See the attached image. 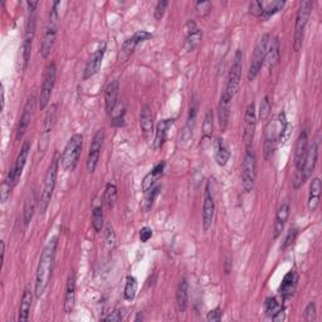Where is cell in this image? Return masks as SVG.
Returning a JSON list of instances; mask_svg holds the SVG:
<instances>
[{"label": "cell", "mask_w": 322, "mask_h": 322, "mask_svg": "<svg viewBox=\"0 0 322 322\" xmlns=\"http://www.w3.org/2000/svg\"><path fill=\"white\" fill-rule=\"evenodd\" d=\"M312 2L310 0H305L299 4L298 12H297L296 16V24H295V34H293V49L295 52H298L302 48V43H304L305 38V30H306V26L310 21L311 12H312Z\"/></svg>", "instance_id": "8992f818"}, {"label": "cell", "mask_w": 322, "mask_h": 322, "mask_svg": "<svg viewBox=\"0 0 322 322\" xmlns=\"http://www.w3.org/2000/svg\"><path fill=\"white\" fill-rule=\"evenodd\" d=\"M59 4V2L53 3V7H52L51 13H49L48 22L44 27L43 38H42L41 44V55L43 58H48L51 55L55 39H57L58 29H59V14H58V5Z\"/></svg>", "instance_id": "3957f363"}, {"label": "cell", "mask_w": 322, "mask_h": 322, "mask_svg": "<svg viewBox=\"0 0 322 322\" xmlns=\"http://www.w3.org/2000/svg\"><path fill=\"white\" fill-rule=\"evenodd\" d=\"M222 315H223V313H222V310L219 309V307H216V309L212 310L209 313H208L207 320L208 321H215V322L216 321H220L222 320Z\"/></svg>", "instance_id": "db71d44e"}, {"label": "cell", "mask_w": 322, "mask_h": 322, "mask_svg": "<svg viewBox=\"0 0 322 322\" xmlns=\"http://www.w3.org/2000/svg\"><path fill=\"white\" fill-rule=\"evenodd\" d=\"M269 42H271V35L269 34H265L259 41H258L257 46H255L254 52H253V58H252L251 67H249V71H248L249 80H254L255 78H257V76L259 74L263 65H265L266 54H267Z\"/></svg>", "instance_id": "ba28073f"}, {"label": "cell", "mask_w": 322, "mask_h": 322, "mask_svg": "<svg viewBox=\"0 0 322 322\" xmlns=\"http://www.w3.org/2000/svg\"><path fill=\"white\" fill-rule=\"evenodd\" d=\"M210 8H212V3L210 2H198L195 4V9L198 10L199 15L204 16L209 13Z\"/></svg>", "instance_id": "681fc988"}, {"label": "cell", "mask_w": 322, "mask_h": 322, "mask_svg": "<svg viewBox=\"0 0 322 322\" xmlns=\"http://www.w3.org/2000/svg\"><path fill=\"white\" fill-rule=\"evenodd\" d=\"M159 191H160V187H155V188H151L150 190H148L145 193V210L146 212H149V210L152 208L155 199H156V196L159 195Z\"/></svg>", "instance_id": "7bdbcfd3"}, {"label": "cell", "mask_w": 322, "mask_h": 322, "mask_svg": "<svg viewBox=\"0 0 322 322\" xmlns=\"http://www.w3.org/2000/svg\"><path fill=\"white\" fill-rule=\"evenodd\" d=\"M249 10H251V13L253 14V15L255 16H262V13H263V5H262V2H252L251 4H249Z\"/></svg>", "instance_id": "816d5d0a"}, {"label": "cell", "mask_w": 322, "mask_h": 322, "mask_svg": "<svg viewBox=\"0 0 322 322\" xmlns=\"http://www.w3.org/2000/svg\"><path fill=\"white\" fill-rule=\"evenodd\" d=\"M307 151H309V136H307V132L304 130V131L299 134L298 138H297L296 141L295 148L296 174H299V171H301L305 160H306Z\"/></svg>", "instance_id": "e0dca14e"}, {"label": "cell", "mask_w": 322, "mask_h": 322, "mask_svg": "<svg viewBox=\"0 0 322 322\" xmlns=\"http://www.w3.org/2000/svg\"><path fill=\"white\" fill-rule=\"evenodd\" d=\"M118 93H120V82L115 79L107 86L106 91H105V107H106V112L108 115H111L115 111L116 105H117Z\"/></svg>", "instance_id": "ffe728a7"}, {"label": "cell", "mask_w": 322, "mask_h": 322, "mask_svg": "<svg viewBox=\"0 0 322 322\" xmlns=\"http://www.w3.org/2000/svg\"><path fill=\"white\" fill-rule=\"evenodd\" d=\"M296 285H297V277L295 274V272L290 271L285 276L283 281L279 286V293H281L283 299H288L291 296L293 295L296 290Z\"/></svg>", "instance_id": "d4e9b609"}, {"label": "cell", "mask_w": 322, "mask_h": 322, "mask_svg": "<svg viewBox=\"0 0 322 322\" xmlns=\"http://www.w3.org/2000/svg\"><path fill=\"white\" fill-rule=\"evenodd\" d=\"M290 124H288L286 113L281 112L278 117L273 118L267 124L265 131V157L268 159L273 154L276 145L279 141L288 137L290 134Z\"/></svg>", "instance_id": "7a4b0ae2"}, {"label": "cell", "mask_w": 322, "mask_h": 322, "mask_svg": "<svg viewBox=\"0 0 322 322\" xmlns=\"http://www.w3.org/2000/svg\"><path fill=\"white\" fill-rule=\"evenodd\" d=\"M278 61H279V41L278 38H274V39H271V42H269L265 63H267L269 69H273L274 66L278 63Z\"/></svg>", "instance_id": "f546056e"}, {"label": "cell", "mask_w": 322, "mask_h": 322, "mask_svg": "<svg viewBox=\"0 0 322 322\" xmlns=\"http://www.w3.org/2000/svg\"><path fill=\"white\" fill-rule=\"evenodd\" d=\"M152 237V229L150 227H144L140 230V239L143 243H146Z\"/></svg>", "instance_id": "11a10c76"}, {"label": "cell", "mask_w": 322, "mask_h": 322, "mask_svg": "<svg viewBox=\"0 0 322 322\" xmlns=\"http://www.w3.org/2000/svg\"><path fill=\"white\" fill-rule=\"evenodd\" d=\"M176 301H177V307L182 312H184L188 307V301H189V286L188 281L185 278H183L179 282L176 290Z\"/></svg>", "instance_id": "d6a6232c"}, {"label": "cell", "mask_w": 322, "mask_h": 322, "mask_svg": "<svg viewBox=\"0 0 322 322\" xmlns=\"http://www.w3.org/2000/svg\"><path fill=\"white\" fill-rule=\"evenodd\" d=\"M185 30H187V48L189 51H194L202 42V30L199 29L194 21H188Z\"/></svg>", "instance_id": "7402d4cb"}, {"label": "cell", "mask_w": 322, "mask_h": 322, "mask_svg": "<svg viewBox=\"0 0 322 322\" xmlns=\"http://www.w3.org/2000/svg\"><path fill=\"white\" fill-rule=\"evenodd\" d=\"M57 238H53L52 240L48 242L46 247H44L43 252H42L39 263H38L37 274H35V297H39L46 292L47 287H48L49 281L52 277V271H53L54 258H55V249H57L58 244Z\"/></svg>", "instance_id": "6da1fadb"}, {"label": "cell", "mask_w": 322, "mask_h": 322, "mask_svg": "<svg viewBox=\"0 0 322 322\" xmlns=\"http://www.w3.org/2000/svg\"><path fill=\"white\" fill-rule=\"evenodd\" d=\"M105 52H106V43H102V46L97 49L96 52L92 54V57L88 59L87 65L85 68V74H83V78L88 79L91 77H93L97 72L99 71L102 65V61H104Z\"/></svg>", "instance_id": "ac0fdd59"}, {"label": "cell", "mask_w": 322, "mask_h": 322, "mask_svg": "<svg viewBox=\"0 0 322 322\" xmlns=\"http://www.w3.org/2000/svg\"><path fill=\"white\" fill-rule=\"evenodd\" d=\"M174 118L171 120H163L159 122L156 127V132H155V140H154V148L160 149L166 141V136H168L169 130L173 126Z\"/></svg>", "instance_id": "4316f807"}, {"label": "cell", "mask_w": 322, "mask_h": 322, "mask_svg": "<svg viewBox=\"0 0 322 322\" xmlns=\"http://www.w3.org/2000/svg\"><path fill=\"white\" fill-rule=\"evenodd\" d=\"M136 292H137V281L135 277L129 276L126 279V285H125L124 295L127 301H132L135 298Z\"/></svg>", "instance_id": "ab89813d"}, {"label": "cell", "mask_w": 322, "mask_h": 322, "mask_svg": "<svg viewBox=\"0 0 322 322\" xmlns=\"http://www.w3.org/2000/svg\"><path fill=\"white\" fill-rule=\"evenodd\" d=\"M214 213H215L214 196H213L212 193V185L208 182L207 185H205L204 204H203V228H204L205 232H208V230L212 228Z\"/></svg>", "instance_id": "4fadbf2b"}, {"label": "cell", "mask_w": 322, "mask_h": 322, "mask_svg": "<svg viewBox=\"0 0 322 322\" xmlns=\"http://www.w3.org/2000/svg\"><path fill=\"white\" fill-rule=\"evenodd\" d=\"M34 104L35 99L34 96H30L28 98L26 106L23 108V113L21 116V120H19L18 124V129H16V140H22L26 135V132L28 131V127H29L30 122H32L33 115H34Z\"/></svg>", "instance_id": "9a60e30c"}, {"label": "cell", "mask_w": 322, "mask_h": 322, "mask_svg": "<svg viewBox=\"0 0 322 322\" xmlns=\"http://www.w3.org/2000/svg\"><path fill=\"white\" fill-rule=\"evenodd\" d=\"M255 127H257V112H255L254 102H251L246 108V115H244L243 122V138L247 149L251 148L252 143H253Z\"/></svg>", "instance_id": "7c38bea8"}, {"label": "cell", "mask_w": 322, "mask_h": 322, "mask_svg": "<svg viewBox=\"0 0 322 322\" xmlns=\"http://www.w3.org/2000/svg\"><path fill=\"white\" fill-rule=\"evenodd\" d=\"M83 149V136L76 134L69 138L63 154L61 156V164L66 171H73L78 165V161Z\"/></svg>", "instance_id": "5b68a950"}, {"label": "cell", "mask_w": 322, "mask_h": 322, "mask_svg": "<svg viewBox=\"0 0 322 322\" xmlns=\"http://www.w3.org/2000/svg\"><path fill=\"white\" fill-rule=\"evenodd\" d=\"M297 234H298V230H297L296 228H291L290 230H288V232H287V235H286L285 240H283L282 249H287L288 247L292 246L293 242L296 240Z\"/></svg>", "instance_id": "bcb514c9"}, {"label": "cell", "mask_w": 322, "mask_h": 322, "mask_svg": "<svg viewBox=\"0 0 322 322\" xmlns=\"http://www.w3.org/2000/svg\"><path fill=\"white\" fill-rule=\"evenodd\" d=\"M125 121V111H122L121 113H118L116 117H113L112 120V125L113 126H122Z\"/></svg>", "instance_id": "6f0895ef"}, {"label": "cell", "mask_w": 322, "mask_h": 322, "mask_svg": "<svg viewBox=\"0 0 322 322\" xmlns=\"http://www.w3.org/2000/svg\"><path fill=\"white\" fill-rule=\"evenodd\" d=\"M136 47H137V43H136V42H135L134 39H132V37L129 38V39L125 41V43L122 44L121 53L124 54L125 58L130 57V55L134 53V51H135Z\"/></svg>", "instance_id": "f6af8a7d"}, {"label": "cell", "mask_w": 322, "mask_h": 322, "mask_svg": "<svg viewBox=\"0 0 322 322\" xmlns=\"http://www.w3.org/2000/svg\"><path fill=\"white\" fill-rule=\"evenodd\" d=\"M255 177H257V159L253 150L249 148L247 149L242 164V188L246 193H249L254 188Z\"/></svg>", "instance_id": "52a82bcc"}, {"label": "cell", "mask_w": 322, "mask_h": 322, "mask_svg": "<svg viewBox=\"0 0 322 322\" xmlns=\"http://www.w3.org/2000/svg\"><path fill=\"white\" fill-rule=\"evenodd\" d=\"M55 78H57V67H55L54 63H51V65L46 68L43 74V82H42L39 98H38L41 110H44V108L49 105L52 91H53L54 88Z\"/></svg>", "instance_id": "30bf717a"}, {"label": "cell", "mask_w": 322, "mask_h": 322, "mask_svg": "<svg viewBox=\"0 0 322 322\" xmlns=\"http://www.w3.org/2000/svg\"><path fill=\"white\" fill-rule=\"evenodd\" d=\"M232 97L226 91H223L220 96V101L218 105V121L220 131H226L230 120V108H232Z\"/></svg>", "instance_id": "2e32d148"}, {"label": "cell", "mask_w": 322, "mask_h": 322, "mask_svg": "<svg viewBox=\"0 0 322 322\" xmlns=\"http://www.w3.org/2000/svg\"><path fill=\"white\" fill-rule=\"evenodd\" d=\"M321 195V180L318 177H315L311 183L310 195H309V209L310 212H315L318 208Z\"/></svg>", "instance_id": "f1b7e54d"}, {"label": "cell", "mask_w": 322, "mask_h": 322, "mask_svg": "<svg viewBox=\"0 0 322 322\" xmlns=\"http://www.w3.org/2000/svg\"><path fill=\"white\" fill-rule=\"evenodd\" d=\"M230 159V151L222 138H218L215 143V161L218 165L226 166Z\"/></svg>", "instance_id": "e575fe53"}, {"label": "cell", "mask_w": 322, "mask_h": 322, "mask_svg": "<svg viewBox=\"0 0 322 322\" xmlns=\"http://www.w3.org/2000/svg\"><path fill=\"white\" fill-rule=\"evenodd\" d=\"M262 5H263V13L260 18L268 19L269 16L274 15L277 12L282 10V8L285 7V2H268V3H262Z\"/></svg>", "instance_id": "8d00e7d4"}, {"label": "cell", "mask_w": 322, "mask_h": 322, "mask_svg": "<svg viewBox=\"0 0 322 322\" xmlns=\"http://www.w3.org/2000/svg\"><path fill=\"white\" fill-rule=\"evenodd\" d=\"M140 126L143 130V134L146 138H150V136L154 132V118H152L151 110L149 106H144L141 108L140 113Z\"/></svg>", "instance_id": "484cf974"}, {"label": "cell", "mask_w": 322, "mask_h": 322, "mask_svg": "<svg viewBox=\"0 0 322 322\" xmlns=\"http://www.w3.org/2000/svg\"><path fill=\"white\" fill-rule=\"evenodd\" d=\"M106 244L108 248L112 249L113 247L116 246V237H115V233H113V229L111 228L110 226L106 228Z\"/></svg>", "instance_id": "f5cc1de1"}, {"label": "cell", "mask_w": 322, "mask_h": 322, "mask_svg": "<svg viewBox=\"0 0 322 322\" xmlns=\"http://www.w3.org/2000/svg\"><path fill=\"white\" fill-rule=\"evenodd\" d=\"M92 226L96 232H101L104 227V213H102L101 207L93 208L92 212Z\"/></svg>", "instance_id": "b9f144b4"}, {"label": "cell", "mask_w": 322, "mask_h": 322, "mask_svg": "<svg viewBox=\"0 0 322 322\" xmlns=\"http://www.w3.org/2000/svg\"><path fill=\"white\" fill-rule=\"evenodd\" d=\"M272 320L273 321H282V320H285V309H282L278 311V312L276 313V315L274 316H272Z\"/></svg>", "instance_id": "680465c9"}, {"label": "cell", "mask_w": 322, "mask_h": 322, "mask_svg": "<svg viewBox=\"0 0 322 322\" xmlns=\"http://www.w3.org/2000/svg\"><path fill=\"white\" fill-rule=\"evenodd\" d=\"M55 120H57V105H52V106L49 107V110L47 111L46 117H44L43 126H42V135H43V138H42L41 143H46L47 145H48V138L52 130H53L54 127Z\"/></svg>", "instance_id": "cb8c5ba5"}, {"label": "cell", "mask_w": 322, "mask_h": 322, "mask_svg": "<svg viewBox=\"0 0 322 322\" xmlns=\"http://www.w3.org/2000/svg\"><path fill=\"white\" fill-rule=\"evenodd\" d=\"M138 320H143V316H141V315H138V316H137V317H136V321H138Z\"/></svg>", "instance_id": "be15d7a7"}, {"label": "cell", "mask_w": 322, "mask_h": 322, "mask_svg": "<svg viewBox=\"0 0 322 322\" xmlns=\"http://www.w3.org/2000/svg\"><path fill=\"white\" fill-rule=\"evenodd\" d=\"M242 68H243V53H242L240 49H238L234 54V59H233L232 67H230L226 90H224L232 98L237 94L238 88H239Z\"/></svg>", "instance_id": "8fae6325"}, {"label": "cell", "mask_w": 322, "mask_h": 322, "mask_svg": "<svg viewBox=\"0 0 322 322\" xmlns=\"http://www.w3.org/2000/svg\"><path fill=\"white\" fill-rule=\"evenodd\" d=\"M35 28H37V15H35V10H29L26 23V38H24V43L32 44L35 35Z\"/></svg>", "instance_id": "d590c367"}, {"label": "cell", "mask_w": 322, "mask_h": 322, "mask_svg": "<svg viewBox=\"0 0 322 322\" xmlns=\"http://www.w3.org/2000/svg\"><path fill=\"white\" fill-rule=\"evenodd\" d=\"M27 5L29 8V10H35L38 5H39V2H28Z\"/></svg>", "instance_id": "91938a15"}, {"label": "cell", "mask_w": 322, "mask_h": 322, "mask_svg": "<svg viewBox=\"0 0 322 322\" xmlns=\"http://www.w3.org/2000/svg\"><path fill=\"white\" fill-rule=\"evenodd\" d=\"M5 97H4V87L2 86V110H4V104H5Z\"/></svg>", "instance_id": "6125c7cd"}, {"label": "cell", "mask_w": 322, "mask_h": 322, "mask_svg": "<svg viewBox=\"0 0 322 322\" xmlns=\"http://www.w3.org/2000/svg\"><path fill=\"white\" fill-rule=\"evenodd\" d=\"M196 115H198V101H196V99H194V101L191 102V105H190L187 126H185L184 134H183V138H184L185 141H188L189 138L193 136V130H194V126H195Z\"/></svg>", "instance_id": "1f68e13d"}, {"label": "cell", "mask_w": 322, "mask_h": 322, "mask_svg": "<svg viewBox=\"0 0 322 322\" xmlns=\"http://www.w3.org/2000/svg\"><path fill=\"white\" fill-rule=\"evenodd\" d=\"M76 305V276L74 272H69L67 278V286H66V295H65V309L66 313H71Z\"/></svg>", "instance_id": "d6986e66"}, {"label": "cell", "mask_w": 322, "mask_h": 322, "mask_svg": "<svg viewBox=\"0 0 322 322\" xmlns=\"http://www.w3.org/2000/svg\"><path fill=\"white\" fill-rule=\"evenodd\" d=\"M122 318H124V316H122V313L120 312V311H113V312H111L110 315L107 316V317L104 318V321H121Z\"/></svg>", "instance_id": "9f6ffc18"}, {"label": "cell", "mask_w": 322, "mask_h": 322, "mask_svg": "<svg viewBox=\"0 0 322 322\" xmlns=\"http://www.w3.org/2000/svg\"><path fill=\"white\" fill-rule=\"evenodd\" d=\"M168 5L169 2H166V0H160V2L157 3L156 7H155V19H156V21H160V19L163 18Z\"/></svg>", "instance_id": "c3c4849f"}, {"label": "cell", "mask_w": 322, "mask_h": 322, "mask_svg": "<svg viewBox=\"0 0 322 322\" xmlns=\"http://www.w3.org/2000/svg\"><path fill=\"white\" fill-rule=\"evenodd\" d=\"M29 151H30V144L27 141V143H24L23 148L21 149V152H19L18 157H16V160H15V164H14V166H13L14 183H15V185L18 184L19 180H21L22 174H23L24 166H26V164H27Z\"/></svg>", "instance_id": "603a6c76"}, {"label": "cell", "mask_w": 322, "mask_h": 322, "mask_svg": "<svg viewBox=\"0 0 322 322\" xmlns=\"http://www.w3.org/2000/svg\"><path fill=\"white\" fill-rule=\"evenodd\" d=\"M104 141H105V131L101 129V130H98L96 134H94L93 138H92V144H91L90 154H88V159H87L88 173L92 174V173H94V170H96Z\"/></svg>", "instance_id": "5bb4252c"}, {"label": "cell", "mask_w": 322, "mask_h": 322, "mask_svg": "<svg viewBox=\"0 0 322 322\" xmlns=\"http://www.w3.org/2000/svg\"><path fill=\"white\" fill-rule=\"evenodd\" d=\"M282 309V306L279 305V302L277 301V298L274 297H269V298L266 299V304H265V311H266V315L268 317L272 318V316L276 315L279 310Z\"/></svg>", "instance_id": "60d3db41"}, {"label": "cell", "mask_w": 322, "mask_h": 322, "mask_svg": "<svg viewBox=\"0 0 322 322\" xmlns=\"http://www.w3.org/2000/svg\"><path fill=\"white\" fill-rule=\"evenodd\" d=\"M35 205H37V193L34 189H32L29 194H28L26 203H24V224L28 226L32 220L33 214H34Z\"/></svg>", "instance_id": "836d02e7"}, {"label": "cell", "mask_w": 322, "mask_h": 322, "mask_svg": "<svg viewBox=\"0 0 322 322\" xmlns=\"http://www.w3.org/2000/svg\"><path fill=\"white\" fill-rule=\"evenodd\" d=\"M4 257H5V243L2 242V263H4Z\"/></svg>", "instance_id": "94428289"}, {"label": "cell", "mask_w": 322, "mask_h": 322, "mask_svg": "<svg viewBox=\"0 0 322 322\" xmlns=\"http://www.w3.org/2000/svg\"><path fill=\"white\" fill-rule=\"evenodd\" d=\"M59 161H61V157H58V155H55L54 159L52 160L51 165H49L48 170H47L46 177H44L43 190H42L41 198H39V200H38L41 214H44V213L47 212V209H48L49 204H51L52 196H53V191L55 188V182H57Z\"/></svg>", "instance_id": "277c9868"}, {"label": "cell", "mask_w": 322, "mask_h": 322, "mask_svg": "<svg viewBox=\"0 0 322 322\" xmlns=\"http://www.w3.org/2000/svg\"><path fill=\"white\" fill-rule=\"evenodd\" d=\"M213 129H214V115H213V111L209 110L203 122V140H209L212 137Z\"/></svg>", "instance_id": "74e56055"}, {"label": "cell", "mask_w": 322, "mask_h": 322, "mask_svg": "<svg viewBox=\"0 0 322 322\" xmlns=\"http://www.w3.org/2000/svg\"><path fill=\"white\" fill-rule=\"evenodd\" d=\"M304 318L306 321H315L316 320V305L315 302H310L307 307L305 309Z\"/></svg>", "instance_id": "7dc6e473"}, {"label": "cell", "mask_w": 322, "mask_h": 322, "mask_svg": "<svg viewBox=\"0 0 322 322\" xmlns=\"http://www.w3.org/2000/svg\"><path fill=\"white\" fill-rule=\"evenodd\" d=\"M317 157H318V145L317 143H312V145L309 146V151H307L306 160H305L304 166H302L299 174H296L295 179V188L298 189L304 183H306L310 179L311 175H312L313 170L316 168V164H317Z\"/></svg>", "instance_id": "9c48e42d"}, {"label": "cell", "mask_w": 322, "mask_h": 322, "mask_svg": "<svg viewBox=\"0 0 322 322\" xmlns=\"http://www.w3.org/2000/svg\"><path fill=\"white\" fill-rule=\"evenodd\" d=\"M151 37H152L151 33L146 32V30H140V32L135 33V34L132 35V39H134L136 43H137V46H138V44L143 43V42L150 39V38H151Z\"/></svg>", "instance_id": "f907efd6"}, {"label": "cell", "mask_w": 322, "mask_h": 322, "mask_svg": "<svg viewBox=\"0 0 322 322\" xmlns=\"http://www.w3.org/2000/svg\"><path fill=\"white\" fill-rule=\"evenodd\" d=\"M32 301H33V293L29 288H26L22 296V302H21V309H19V316L18 321L19 322H26L29 320L30 315V307H32Z\"/></svg>", "instance_id": "83f0119b"}, {"label": "cell", "mask_w": 322, "mask_h": 322, "mask_svg": "<svg viewBox=\"0 0 322 322\" xmlns=\"http://www.w3.org/2000/svg\"><path fill=\"white\" fill-rule=\"evenodd\" d=\"M164 169H165V163L164 161H161V163L157 164L156 166H155L154 169H152L150 173L146 175V177L144 179L143 182V190L144 193H146V191L150 190L152 187H154L155 182H156L157 179L163 175L164 173Z\"/></svg>", "instance_id": "4dcf8cb0"}, {"label": "cell", "mask_w": 322, "mask_h": 322, "mask_svg": "<svg viewBox=\"0 0 322 322\" xmlns=\"http://www.w3.org/2000/svg\"><path fill=\"white\" fill-rule=\"evenodd\" d=\"M116 200H117V188L113 184H107L106 190H105V204L108 209H112Z\"/></svg>", "instance_id": "f35d334b"}, {"label": "cell", "mask_w": 322, "mask_h": 322, "mask_svg": "<svg viewBox=\"0 0 322 322\" xmlns=\"http://www.w3.org/2000/svg\"><path fill=\"white\" fill-rule=\"evenodd\" d=\"M290 216V203L283 202L279 207L278 212L276 214V219H274V227H273V237L278 238L282 234L283 229H285L287 219Z\"/></svg>", "instance_id": "44dd1931"}, {"label": "cell", "mask_w": 322, "mask_h": 322, "mask_svg": "<svg viewBox=\"0 0 322 322\" xmlns=\"http://www.w3.org/2000/svg\"><path fill=\"white\" fill-rule=\"evenodd\" d=\"M271 115V104H269L268 96L263 97L262 102L259 106V120L266 121Z\"/></svg>", "instance_id": "ee69618b"}]
</instances>
